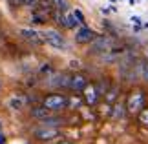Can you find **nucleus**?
I'll return each mask as SVG.
<instances>
[{
	"label": "nucleus",
	"instance_id": "obj_1",
	"mask_svg": "<svg viewBox=\"0 0 148 144\" xmlns=\"http://www.w3.org/2000/svg\"><path fill=\"white\" fill-rule=\"evenodd\" d=\"M145 100H146V97H145V91H143V89L132 91V93L128 95V100H126V109H128V113L139 115V113L145 109Z\"/></svg>",
	"mask_w": 148,
	"mask_h": 144
},
{
	"label": "nucleus",
	"instance_id": "obj_2",
	"mask_svg": "<svg viewBox=\"0 0 148 144\" xmlns=\"http://www.w3.org/2000/svg\"><path fill=\"white\" fill-rule=\"evenodd\" d=\"M42 104L46 106L49 111L59 113V111H62V109L68 108V97L62 95V93H49L48 97H44Z\"/></svg>",
	"mask_w": 148,
	"mask_h": 144
},
{
	"label": "nucleus",
	"instance_id": "obj_3",
	"mask_svg": "<svg viewBox=\"0 0 148 144\" xmlns=\"http://www.w3.org/2000/svg\"><path fill=\"white\" fill-rule=\"evenodd\" d=\"M113 46H115V40H113L112 37H97L92 42V53L93 55H104V53H110V51H113Z\"/></svg>",
	"mask_w": 148,
	"mask_h": 144
},
{
	"label": "nucleus",
	"instance_id": "obj_4",
	"mask_svg": "<svg viewBox=\"0 0 148 144\" xmlns=\"http://www.w3.org/2000/svg\"><path fill=\"white\" fill-rule=\"evenodd\" d=\"M42 37H44V42L49 44L51 48H55V49H64L66 48V40H64V37H62L59 31L46 29V31L42 33Z\"/></svg>",
	"mask_w": 148,
	"mask_h": 144
},
{
	"label": "nucleus",
	"instance_id": "obj_5",
	"mask_svg": "<svg viewBox=\"0 0 148 144\" xmlns=\"http://www.w3.org/2000/svg\"><path fill=\"white\" fill-rule=\"evenodd\" d=\"M33 135L37 137L38 141H53L57 139V137H60V131L53 128V126H40V128H37L35 131H33Z\"/></svg>",
	"mask_w": 148,
	"mask_h": 144
},
{
	"label": "nucleus",
	"instance_id": "obj_6",
	"mask_svg": "<svg viewBox=\"0 0 148 144\" xmlns=\"http://www.w3.org/2000/svg\"><path fill=\"white\" fill-rule=\"evenodd\" d=\"M97 38V33L93 29H90L88 26H81L75 33V42L77 44H92Z\"/></svg>",
	"mask_w": 148,
	"mask_h": 144
},
{
	"label": "nucleus",
	"instance_id": "obj_7",
	"mask_svg": "<svg viewBox=\"0 0 148 144\" xmlns=\"http://www.w3.org/2000/svg\"><path fill=\"white\" fill-rule=\"evenodd\" d=\"M88 84L90 82H88V78L84 77V75L75 73V75L70 77V84H68V88H70L71 91H84V88H86Z\"/></svg>",
	"mask_w": 148,
	"mask_h": 144
},
{
	"label": "nucleus",
	"instance_id": "obj_8",
	"mask_svg": "<svg viewBox=\"0 0 148 144\" xmlns=\"http://www.w3.org/2000/svg\"><path fill=\"white\" fill-rule=\"evenodd\" d=\"M20 35H22V38H24V40H27V42H31V44H35V46L44 44L42 33H38V31H35V29H29V27H26V29L20 31Z\"/></svg>",
	"mask_w": 148,
	"mask_h": 144
},
{
	"label": "nucleus",
	"instance_id": "obj_9",
	"mask_svg": "<svg viewBox=\"0 0 148 144\" xmlns=\"http://www.w3.org/2000/svg\"><path fill=\"white\" fill-rule=\"evenodd\" d=\"M82 95H84V100H86V102H88L90 106L97 104V100H99V97H101L99 89H97V86H93V84H88L86 88H84Z\"/></svg>",
	"mask_w": 148,
	"mask_h": 144
},
{
	"label": "nucleus",
	"instance_id": "obj_10",
	"mask_svg": "<svg viewBox=\"0 0 148 144\" xmlns=\"http://www.w3.org/2000/svg\"><path fill=\"white\" fill-rule=\"evenodd\" d=\"M79 24H81V22L75 18L73 11H71V13H70V11H64V13H62V20H60L62 27H66V29H73V27H77Z\"/></svg>",
	"mask_w": 148,
	"mask_h": 144
},
{
	"label": "nucleus",
	"instance_id": "obj_11",
	"mask_svg": "<svg viewBox=\"0 0 148 144\" xmlns=\"http://www.w3.org/2000/svg\"><path fill=\"white\" fill-rule=\"evenodd\" d=\"M49 84L55 86V88H68V84H70V77H68V75H62V73H57V75L51 77Z\"/></svg>",
	"mask_w": 148,
	"mask_h": 144
},
{
	"label": "nucleus",
	"instance_id": "obj_12",
	"mask_svg": "<svg viewBox=\"0 0 148 144\" xmlns=\"http://www.w3.org/2000/svg\"><path fill=\"white\" fill-rule=\"evenodd\" d=\"M53 113V111H49V109L46 108V106H35V108H31V117L33 119H37L38 122H40L42 119H46V117H49V115Z\"/></svg>",
	"mask_w": 148,
	"mask_h": 144
},
{
	"label": "nucleus",
	"instance_id": "obj_13",
	"mask_svg": "<svg viewBox=\"0 0 148 144\" xmlns=\"http://www.w3.org/2000/svg\"><path fill=\"white\" fill-rule=\"evenodd\" d=\"M40 122H42L44 126H53V128H59V126H62V124H64V119H62L60 115H57V113H51L49 117L42 119Z\"/></svg>",
	"mask_w": 148,
	"mask_h": 144
},
{
	"label": "nucleus",
	"instance_id": "obj_14",
	"mask_svg": "<svg viewBox=\"0 0 148 144\" xmlns=\"http://www.w3.org/2000/svg\"><path fill=\"white\" fill-rule=\"evenodd\" d=\"M137 78L148 80V62H137Z\"/></svg>",
	"mask_w": 148,
	"mask_h": 144
},
{
	"label": "nucleus",
	"instance_id": "obj_15",
	"mask_svg": "<svg viewBox=\"0 0 148 144\" xmlns=\"http://www.w3.org/2000/svg\"><path fill=\"white\" fill-rule=\"evenodd\" d=\"M82 104V99L79 97H68V108H79Z\"/></svg>",
	"mask_w": 148,
	"mask_h": 144
},
{
	"label": "nucleus",
	"instance_id": "obj_16",
	"mask_svg": "<svg viewBox=\"0 0 148 144\" xmlns=\"http://www.w3.org/2000/svg\"><path fill=\"white\" fill-rule=\"evenodd\" d=\"M9 106L13 109H20L22 106H24V99H11L9 100Z\"/></svg>",
	"mask_w": 148,
	"mask_h": 144
},
{
	"label": "nucleus",
	"instance_id": "obj_17",
	"mask_svg": "<svg viewBox=\"0 0 148 144\" xmlns=\"http://www.w3.org/2000/svg\"><path fill=\"white\" fill-rule=\"evenodd\" d=\"M53 4H55V9L68 11V2H66V0H53Z\"/></svg>",
	"mask_w": 148,
	"mask_h": 144
},
{
	"label": "nucleus",
	"instance_id": "obj_18",
	"mask_svg": "<svg viewBox=\"0 0 148 144\" xmlns=\"http://www.w3.org/2000/svg\"><path fill=\"white\" fill-rule=\"evenodd\" d=\"M139 120H141L143 124H146V126H148V108H145L143 111L139 113Z\"/></svg>",
	"mask_w": 148,
	"mask_h": 144
},
{
	"label": "nucleus",
	"instance_id": "obj_19",
	"mask_svg": "<svg viewBox=\"0 0 148 144\" xmlns=\"http://www.w3.org/2000/svg\"><path fill=\"white\" fill-rule=\"evenodd\" d=\"M73 15H75V18L81 22V24H84V15H82V11H79V9H75L73 11Z\"/></svg>",
	"mask_w": 148,
	"mask_h": 144
},
{
	"label": "nucleus",
	"instance_id": "obj_20",
	"mask_svg": "<svg viewBox=\"0 0 148 144\" xmlns=\"http://www.w3.org/2000/svg\"><path fill=\"white\" fill-rule=\"evenodd\" d=\"M123 113H124V109H123V106L119 104V106H115V111H113V117H123Z\"/></svg>",
	"mask_w": 148,
	"mask_h": 144
},
{
	"label": "nucleus",
	"instance_id": "obj_21",
	"mask_svg": "<svg viewBox=\"0 0 148 144\" xmlns=\"http://www.w3.org/2000/svg\"><path fill=\"white\" fill-rule=\"evenodd\" d=\"M37 2H38V0H22V4H24L26 8H31V9L37 5Z\"/></svg>",
	"mask_w": 148,
	"mask_h": 144
},
{
	"label": "nucleus",
	"instance_id": "obj_22",
	"mask_svg": "<svg viewBox=\"0 0 148 144\" xmlns=\"http://www.w3.org/2000/svg\"><path fill=\"white\" fill-rule=\"evenodd\" d=\"M8 2H9V5H11L13 9L20 8V5H24V4H22V0H8Z\"/></svg>",
	"mask_w": 148,
	"mask_h": 144
},
{
	"label": "nucleus",
	"instance_id": "obj_23",
	"mask_svg": "<svg viewBox=\"0 0 148 144\" xmlns=\"http://www.w3.org/2000/svg\"><path fill=\"white\" fill-rule=\"evenodd\" d=\"M130 20H132V22H135V24H141V18H139V16H132Z\"/></svg>",
	"mask_w": 148,
	"mask_h": 144
},
{
	"label": "nucleus",
	"instance_id": "obj_24",
	"mask_svg": "<svg viewBox=\"0 0 148 144\" xmlns=\"http://www.w3.org/2000/svg\"><path fill=\"white\" fill-rule=\"evenodd\" d=\"M53 144H73V142H70V141H57V142H53Z\"/></svg>",
	"mask_w": 148,
	"mask_h": 144
}]
</instances>
